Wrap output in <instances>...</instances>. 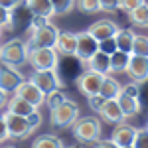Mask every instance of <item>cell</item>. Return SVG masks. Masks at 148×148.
<instances>
[{
    "label": "cell",
    "mask_w": 148,
    "mask_h": 148,
    "mask_svg": "<svg viewBox=\"0 0 148 148\" xmlns=\"http://www.w3.org/2000/svg\"><path fill=\"white\" fill-rule=\"evenodd\" d=\"M71 128H73V136L85 144L101 140L103 134V125L97 116H81L71 125Z\"/></svg>",
    "instance_id": "1"
},
{
    "label": "cell",
    "mask_w": 148,
    "mask_h": 148,
    "mask_svg": "<svg viewBox=\"0 0 148 148\" xmlns=\"http://www.w3.org/2000/svg\"><path fill=\"white\" fill-rule=\"evenodd\" d=\"M28 63L34 67V71H56L59 63V53L53 47H30Z\"/></svg>",
    "instance_id": "2"
},
{
    "label": "cell",
    "mask_w": 148,
    "mask_h": 148,
    "mask_svg": "<svg viewBox=\"0 0 148 148\" xmlns=\"http://www.w3.org/2000/svg\"><path fill=\"white\" fill-rule=\"evenodd\" d=\"M0 61L10 67H20L28 61V44L22 42L20 38L6 42L0 46Z\"/></svg>",
    "instance_id": "3"
},
{
    "label": "cell",
    "mask_w": 148,
    "mask_h": 148,
    "mask_svg": "<svg viewBox=\"0 0 148 148\" xmlns=\"http://www.w3.org/2000/svg\"><path fill=\"white\" fill-rule=\"evenodd\" d=\"M77 119H79V107H77V103L69 101V99L63 101L59 107L51 109V116H49L51 125L59 126V128H67V126H71Z\"/></svg>",
    "instance_id": "4"
},
{
    "label": "cell",
    "mask_w": 148,
    "mask_h": 148,
    "mask_svg": "<svg viewBox=\"0 0 148 148\" xmlns=\"http://www.w3.org/2000/svg\"><path fill=\"white\" fill-rule=\"evenodd\" d=\"M32 36L28 40V49L30 47H56L57 38H59V30L53 24L47 22L46 26L38 28V30H30Z\"/></svg>",
    "instance_id": "5"
},
{
    "label": "cell",
    "mask_w": 148,
    "mask_h": 148,
    "mask_svg": "<svg viewBox=\"0 0 148 148\" xmlns=\"http://www.w3.org/2000/svg\"><path fill=\"white\" fill-rule=\"evenodd\" d=\"M103 79H105V75L87 69V71H83L79 77L75 79V85H77V89H79L85 97H91V95H99L101 85H103Z\"/></svg>",
    "instance_id": "6"
},
{
    "label": "cell",
    "mask_w": 148,
    "mask_h": 148,
    "mask_svg": "<svg viewBox=\"0 0 148 148\" xmlns=\"http://www.w3.org/2000/svg\"><path fill=\"white\" fill-rule=\"evenodd\" d=\"M4 121H6V128H8V136H12V138H26L34 132L32 126L28 125L26 116H20V114H14V113L6 111L4 113Z\"/></svg>",
    "instance_id": "7"
},
{
    "label": "cell",
    "mask_w": 148,
    "mask_h": 148,
    "mask_svg": "<svg viewBox=\"0 0 148 148\" xmlns=\"http://www.w3.org/2000/svg\"><path fill=\"white\" fill-rule=\"evenodd\" d=\"M97 51H99V42H97L89 32H79V34H77L75 57H79L83 63H87V61H89Z\"/></svg>",
    "instance_id": "8"
},
{
    "label": "cell",
    "mask_w": 148,
    "mask_h": 148,
    "mask_svg": "<svg viewBox=\"0 0 148 148\" xmlns=\"http://www.w3.org/2000/svg\"><path fill=\"white\" fill-rule=\"evenodd\" d=\"M14 95H18V97H22L24 101H28L32 107H36V109H40L44 103H46V95L40 91L38 87H36L32 81H22L18 87H16V91H14Z\"/></svg>",
    "instance_id": "9"
},
{
    "label": "cell",
    "mask_w": 148,
    "mask_h": 148,
    "mask_svg": "<svg viewBox=\"0 0 148 148\" xmlns=\"http://www.w3.org/2000/svg\"><path fill=\"white\" fill-rule=\"evenodd\" d=\"M125 73H128V77L132 79V83H136V85L138 83H146L148 81V57L130 56Z\"/></svg>",
    "instance_id": "10"
},
{
    "label": "cell",
    "mask_w": 148,
    "mask_h": 148,
    "mask_svg": "<svg viewBox=\"0 0 148 148\" xmlns=\"http://www.w3.org/2000/svg\"><path fill=\"white\" fill-rule=\"evenodd\" d=\"M30 81L44 95H47L49 91H53V89H59V85H61V81H59L56 71H34Z\"/></svg>",
    "instance_id": "11"
},
{
    "label": "cell",
    "mask_w": 148,
    "mask_h": 148,
    "mask_svg": "<svg viewBox=\"0 0 148 148\" xmlns=\"http://www.w3.org/2000/svg\"><path fill=\"white\" fill-rule=\"evenodd\" d=\"M22 75L16 71V67H10V65H0V89L4 93H14L16 87L22 83Z\"/></svg>",
    "instance_id": "12"
},
{
    "label": "cell",
    "mask_w": 148,
    "mask_h": 148,
    "mask_svg": "<svg viewBox=\"0 0 148 148\" xmlns=\"http://www.w3.org/2000/svg\"><path fill=\"white\" fill-rule=\"evenodd\" d=\"M134 136H136V128L132 125H126V123H119L113 130V140L119 148H125V146H132L134 142Z\"/></svg>",
    "instance_id": "13"
},
{
    "label": "cell",
    "mask_w": 148,
    "mask_h": 148,
    "mask_svg": "<svg viewBox=\"0 0 148 148\" xmlns=\"http://www.w3.org/2000/svg\"><path fill=\"white\" fill-rule=\"evenodd\" d=\"M119 30H121V28H119L113 20H105V18H103V20H97V22L93 24L87 32H89L97 42H103V40L114 38V34H116Z\"/></svg>",
    "instance_id": "14"
},
{
    "label": "cell",
    "mask_w": 148,
    "mask_h": 148,
    "mask_svg": "<svg viewBox=\"0 0 148 148\" xmlns=\"http://www.w3.org/2000/svg\"><path fill=\"white\" fill-rule=\"evenodd\" d=\"M97 113L101 114L107 123H114V125L123 123V119H125V114H123V111H121V107H119L116 99H109V101H105V103H103V107L97 111Z\"/></svg>",
    "instance_id": "15"
},
{
    "label": "cell",
    "mask_w": 148,
    "mask_h": 148,
    "mask_svg": "<svg viewBox=\"0 0 148 148\" xmlns=\"http://www.w3.org/2000/svg\"><path fill=\"white\" fill-rule=\"evenodd\" d=\"M75 47H77V34H73V32H59L57 44L53 47L57 53H61V56H75Z\"/></svg>",
    "instance_id": "16"
},
{
    "label": "cell",
    "mask_w": 148,
    "mask_h": 148,
    "mask_svg": "<svg viewBox=\"0 0 148 148\" xmlns=\"http://www.w3.org/2000/svg\"><path fill=\"white\" fill-rule=\"evenodd\" d=\"M26 2V8L32 12V16H42V18H53L56 12L49 0H24Z\"/></svg>",
    "instance_id": "17"
},
{
    "label": "cell",
    "mask_w": 148,
    "mask_h": 148,
    "mask_svg": "<svg viewBox=\"0 0 148 148\" xmlns=\"http://www.w3.org/2000/svg\"><path fill=\"white\" fill-rule=\"evenodd\" d=\"M116 103H119V107H121V111H123V114L126 116H134V114L140 113V101H138V97H128V95H125V93H121L119 97H116Z\"/></svg>",
    "instance_id": "18"
},
{
    "label": "cell",
    "mask_w": 148,
    "mask_h": 148,
    "mask_svg": "<svg viewBox=\"0 0 148 148\" xmlns=\"http://www.w3.org/2000/svg\"><path fill=\"white\" fill-rule=\"evenodd\" d=\"M87 67L91 69V71L101 73V75H107V73H111V56H107V53H103V51H97V53L87 61Z\"/></svg>",
    "instance_id": "19"
},
{
    "label": "cell",
    "mask_w": 148,
    "mask_h": 148,
    "mask_svg": "<svg viewBox=\"0 0 148 148\" xmlns=\"http://www.w3.org/2000/svg\"><path fill=\"white\" fill-rule=\"evenodd\" d=\"M6 111H8V113H14V114H20V116H28L30 113L36 111V107H32L28 101H24L22 97L14 95V97L8 99V103H6Z\"/></svg>",
    "instance_id": "20"
},
{
    "label": "cell",
    "mask_w": 148,
    "mask_h": 148,
    "mask_svg": "<svg viewBox=\"0 0 148 148\" xmlns=\"http://www.w3.org/2000/svg\"><path fill=\"white\" fill-rule=\"evenodd\" d=\"M121 89H123V87H121V83H119V81L113 79V77H107V75H105L99 95H101L105 101H109V99H116V97L121 95Z\"/></svg>",
    "instance_id": "21"
},
{
    "label": "cell",
    "mask_w": 148,
    "mask_h": 148,
    "mask_svg": "<svg viewBox=\"0 0 148 148\" xmlns=\"http://www.w3.org/2000/svg\"><path fill=\"white\" fill-rule=\"evenodd\" d=\"M132 40H134V32H130V30H119L114 34L116 49L119 51H125V53H130L132 51Z\"/></svg>",
    "instance_id": "22"
},
{
    "label": "cell",
    "mask_w": 148,
    "mask_h": 148,
    "mask_svg": "<svg viewBox=\"0 0 148 148\" xmlns=\"http://www.w3.org/2000/svg\"><path fill=\"white\" fill-rule=\"evenodd\" d=\"M128 59H130V53H125V51H114L111 56V71L113 73H125L126 65H128Z\"/></svg>",
    "instance_id": "23"
},
{
    "label": "cell",
    "mask_w": 148,
    "mask_h": 148,
    "mask_svg": "<svg viewBox=\"0 0 148 148\" xmlns=\"http://www.w3.org/2000/svg\"><path fill=\"white\" fill-rule=\"evenodd\" d=\"M128 20L136 26H148V4H140L138 8H134L132 12H128Z\"/></svg>",
    "instance_id": "24"
},
{
    "label": "cell",
    "mask_w": 148,
    "mask_h": 148,
    "mask_svg": "<svg viewBox=\"0 0 148 148\" xmlns=\"http://www.w3.org/2000/svg\"><path fill=\"white\" fill-rule=\"evenodd\" d=\"M32 148H63L61 144V140L53 134H42V136H38L34 140V144Z\"/></svg>",
    "instance_id": "25"
},
{
    "label": "cell",
    "mask_w": 148,
    "mask_h": 148,
    "mask_svg": "<svg viewBox=\"0 0 148 148\" xmlns=\"http://www.w3.org/2000/svg\"><path fill=\"white\" fill-rule=\"evenodd\" d=\"M130 56L148 57V36L134 34V40H132V51H130Z\"/></svg>",
    "instance_id": "26"
},
{
    "label": "cell",
    "mask_w": 148,
    "mask_h": 148,
    "mask_svg": "<svg viewBox=\"0 0 148 148\" xmlns=\"http://www.w3.org/2000/svg\"><path fill=\"white\" fill-rule=\"evenodd\" d=\"M75 8L83 14H97L101 12L99 0H75Z\"/></svg>",
    "instance_id": "27"
},
{
    "label": "cell",
    "mask_w": 148,
    "mask_h": 148,
    "mask_svg": "<svg viewBox=\"0 0 148 148\" xmlns=\"http://www.w3.org/2000/svg\"><path fill=\"white\" fill-rule=\"evenodd\" d=\"M57 16H65L75 8V0H49Z\"/></svg>",
    "instance_id": "28"
},
{
    "label": "cell",
    "mask_w": 148,
    "mask_h": 148,
    "mask_svg": "<svg viewBox=\"0 0 148 148\" xmlns=\"http://www.w3.org/2000/svg\"><path fill=\"white\" fill-rule=\"evenodd\" d=\"M63 101H67L65 93H61L59 89H53V91H49V93L46 95V103H44V105H47V107H49V111H51V109L59 107Z\"/></svg>",
    "instance_id": "29"
},
{
    "label": "cell",
    "mask_w": 148,
    "mask_h": 148,
    "mask_svg": "<svg viewBox=\"0 0 148 148\" xmlns=\"http://www.w3.org/2000/svg\"><path fill=\"white\" fill-rule=\"evenodd\" d=\"M134 148H148V128H136V136H134V142H132Z\"/></svg>",
    "instance_id": "30"
},
{
    "label": "cell",
    "mask_w": 148,
    "mask_h": 148,
    "mask_svg": "<svg viewBox=\"0 0 148 148\" xmlns=\"http://www.w3.org/2000/svg\"><path fill=\"white\" fill-rule=\"evenodd\" d=\"M12 28V10L0 6V30H10Z\"/></svg>",
    "instance_id": "31"
},
{
    "label": "cell",
    "mask_w": 148,
    "mask_h": 148,
    "mask_svg": "<svg viewBox=\"0 0 148 148\" xmlns=\"http://www.w3.org/2000/svg\"><path fill=\"white\" fill-rule=\"evenodd\" d=\"M99 51L107 53V56H113L114 51H116V42H114V38H109V40L99 42Z\"/></svg>",
    "instance_id": "32"
},
{
    "label": "cell",
    "mask_w": 148,
    "mask_h": 148,
    "mask_svg": "<svg viewBox=\"0 0 148 148\" xmlns=\"http://www.w3.org/2000/svg\"><path fill=\"white\" fill-rule=\"evenodd\" d=\"M146 0H119V8H123L125 12H132L134 8H138L140 4H144Z\"/></svg>",
    "instance_id": "33"
},
{
    "label": "cell",
    "mask_w": 148,
    "mask_h": 148,
    "mask_svg": "<svg viewBox=\"0 0 148 148\" xmlns=\"http://www.w3.org/2000/svg\"><path fill=\"white\" fill-rule=\"evenodd\" d=\"M26 119H28V125L32 126V130H36L38 126L42 125V113H40L38 109H36L34 113H30L28 116H26Z\"/></svg>",
    "instance_id": "34"
},
{
    "label": "cell",
    "mask_w": 148,
    "mask_h": 148,
    "mask_svg": "<svg viewBox=\"0 0 148 148\" xmlns=\"http://www.w3.org/2000/svg\"><path fill=\"white\" fill-rule=\"evenodd\" d=\"M101 12H114L119 8V0H99Z\"/></svg>",
    "instance_id": "35"
},
{
    "label": "cell",
    "mask_w": 148,
    "mask_h": 148,
    "mask_svg": "<svg viewBox=\"0 0 148 148\" xmlns=\"http://www.w3.org/2000/svg\"><path fill=\"white\" fill-rule=\"evenodd\" d=\"M87 101H89V107H91L93 111H99L103 107V103H105V99H103L101 95H91V97H87Z\"/></svg>",
    "instance_id": "36"
},
{
    "label": "cell",
    "mask_w": 148,
    "mask_h": 148,
    "mask_svg": "<svg viewBox=\"0 0 148 148\" xmlns=\"http://www.w3.org/2000/svg\"><path fill=\"white\" fill-rule=\"evenodd\" d=\"M121 93H125V95H128V97H138L140 89H138L136 83H128L126 87H123V89H121Z\"/></svg>",
    "instance_id": "37"
},
{
    "label": "cell",
    "mask_w": 148,
    "mask_h": 148,
    "mask_svg": "<svg viewBox=\"0 0 148 148\" xmlns=\"http://www.w3.org/2000/svg\"><path fill=\"white\" fill-rule=\"evenodd\" d=\"M47 22H49L47 18H42V16H32V26H30V30H38V28L46 26Z\"/></svg>",
    "instance_id": "38"
},
{
    "label": "cell",
    "mask_w": 148,
    "mask_h": 148,
    "mask_svg": "<svg viewBox=\"0 0 148 148\" xmlns=\"http://www.w3.org/2000/svg\"><path fill=\"white\" fill-rule=\"evenodd\" d=\"M8 128H6V121H4V114H0V142L8 140Z\"/></svg>",
    "instance_id": "39"
},
{
    "label": "cell",
    "mask_w": 148,
    "mask_h": 148,
    "mask_svg": "<svg viewBox=\"0 0 148 148\" xmlns=\"http://www.w3.org/2000/svg\"><path fill=\"white\" fill-rule=\"evenodd\" d=\"M20 4H22V0H0V6L8 8V10H14V8H18Z\"/></svg>",
    "instance_id": "40"
},
{
    "label": "cell",
    "mask_w": 148,
    "mask_h": 148,
    "mask_svg": "<svg viewBox=\"0 0 148 148\" xmlns=\"http://www.w3.org/2000/svg\"><path fill=\"white\" fill-rule=\"evenodd\" d=\"M95 148H119V146L114 144L113 140H97Z\"/></svg>",
    "instance_id": "41"
},
{
    "label": "cell",
    "mask_w": 148,
    "mask_h": 148,
    "mask_svg": "<svg viewBox=\"0 0 148 148\" xmlns=\"http://www.w3.org/2000/svg\"><path fill=\"white\" fill-rule=\"evenodd\" d=\"M6 103H8V93H4L2 89H0V109H4Z\"/></svg>",
    "instance_id": "42"
},
{
    "label": "cell",
    "mask_w": 148,
    "mask_h": 148,
    "mask_svg": "<svg viewBox=\"0 0 148 148\" xmlns=\"http://www.w3.org/2000/svg\"><path fill=\"white\" fill-rule=\"evenodd\" d=\"M4 148H16V146H4Z\"/></svg>",
    "instance_id": "43"
},
{
    "label": "cell",
    "mask_w": 148,
    "mask_h": 148,
    "mask_svg": "<svg viewBox=\"0 0 148 148\" xmlns=\"http://www.w3.org/2000/svg\"><path fill=\"white\" fill-rule=\"evenodd\" d=\"M125 148H134V146H125Z\"/></svg>",
    "instance_id": "44"
},
{
    "label": "cell",
    "mask_w": 148,
    "mask_h": 148,
    "mask_svg": "<svg viewBox=\"0 0 148 148\" xmlns=\"http://www.w3.org/2000/svg\"><path fill=\"white\" fill-rule=\"evenodd\" d=\"M0 38H2V30H0Z\"/></svg>",
    "instance_id": "45"
},
{
    "label": "cell",
    "mask_w": 148,
    "mask_h": 148,
    "mask_svg": "<svg viewBox=\"0 0 148 148\" xmlns=\"http://www.w3.org/2000/svg\"><path fill=\"white\" fill-rule=\"evenodd\" d=\"M146 128H148V123H146Z\"/></svg>",
    "instance_id": "46"
}]
</instances>
